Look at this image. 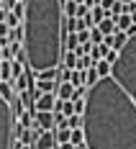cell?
<instances>
[{
  "instance_id": "obj_1",
  "label": "cell",
  "mask_w": 136,
  "mask_h": 149,
  "mask_svg": "<svg viewBox=\"0 0 136 149\" xmlns=\"http://www.w3.org/2000/svg\"><path fill=\"white\" fill-rule=\"evenodd\" d=\"M85 149H136V103L108 74L85 95Z\"/></svg>"
},
{
  "instance_id": "obj_2",
  "label": "cell",
  "mask_w": 136,
  "mask_h": 149,
  "mask_svg": "<svg viewBox=\"0 0 136 149\" xmlns=\"http://www.w3.org/2000/svg\"><path fill=\"white\" fill-rule=\"evenodd\" d=\"M21 18L26 67L41 72L59 67L64 54V10L62 0H26Z\"/></svg>"
},
{
  "instance_id": "obj_3",
  "label": "cell",
  "mask_w": 136,
  "mask_h": 149,
  "mask_svg": "<svg viewBox=\"0 0 136 149\" xmlns=\"http://www.w3.org/2000/svg\"><path fill=\"white\" fill-rule=\"evenodd\" d=\"M110 77L123 88V93L136 103V33L126 39L118 49V57L110 64Z\"/></svg>"
},
{
  "instance_id": "obj_4",
  "label": "cell",
  "mask_w": 136,
  "mask_h": 149,
  "mask_svg": "<svg viewBox=\"0 0 136 149\" xmlns=\"http://www.w3.org/2000/svg\"><path fill=\"white\" fill-rule=\"evenodd\" d=\"M15 139V113L13 105L0 98V149H10Z\"/></svg>"
},
{
  "instance_id": "obj_5",
  "label": "cell",
  "mask_w": 136,
  "mask_h": 149,
  "mask_svg": "<svg viewBox=\"0 0 136 149\" xmlns=\"http://www.w3.org/2000/svg\"><path fill=\"white\" fill-rule=\"evenodd\" d=\"M54 103H57V95H51V93H36L31 108L33 111H54Z\"/></svg>"
},
{
  "instance_id": "obj_6",
  "label": "cell",
  "mask_w": 136,
  "mask_h": 149,
  "mask_svg": "<svg viewBox=\"0 0 136 149\" xmlns=\"http://www.w3.org/2000/svg\"><path fill=\"white\" fill-rule=\"evenodd\" d=\"M54 147H57L54 131H41V134L36 136V141H33V149H54Z\"/></svg>"
},
{
  "instance_id": "obj_7",
  "label": "cell",
  "mask_w": 136,
  "mask_h": 149,
  "mask_svg": "<svg viewBox=\"0 0 136 149\" xmlns=\"http://www.w3.org/2000/svg\"><path fill=\"white\" fill-rule=\"evenodd\" d=\"M54 95H57V100H72V95H75V85H72V82H59Z\"/></svg>"
},
{
  "instance_id": "obj_8",
  "label": "cell",
  "mask_w": 136,
  "mask_h": 149,
  "mask_svg": "<svg viewBox=\"0 0 136 149\" xmlns=\"http://www.w3.org/2000/svg\"><path fill=\"white\" fill-rule=\"evenodd\" d=\"M54 141L57 144H67L69 141V129H67V121L59 123V126H54Z\"/></svg>"
},
{
  "instance_id": "obj_9",
  "label": "cell",
  "mask_w": 136,
  "mask_h": 149,
  "mask_svg": "<svg viewBox=\"0 0 136 149\" xmlns=\"http://www.w3.org/2000/svg\"><path fill=\"white\" fill-rule=\"evenodd\" d=\"M95 29L100 31L103 36H113V33L118 31V29H116V21H113V18H103V21H100V23H98Z\"/></svg>"
},
{
  "instance_id": "obj_10",
  "label": "cell",
  "mask_w": 136,
  "mask_h": 149,
  "mask_svg": "<svg viewBox=\"0 0 136 149\" xmlns=\"http://www.w3.org/2000/svg\"><path fill=\"white\" fill-rule=\"evenodd\" d=\"M57 80H36V93H57Z\"/></svg>"
},
{
  "instance_id": "obj_11",
  "label": "cell",
  "mask_w": 136,
  "mask_h": 149,
  "mask_svg": "<svg viewBox=\"0 0 136 149\" xmlns=\"http://www.w3.org/2000/svg\"><path fill=\"white\" fill-rule=\"evenodd\" d=\"M59 72L62 67H51V70H41V72H33V74H36V80H57L59 82Z\"/></svg>"
},
{
  "instance_id": "obj_12",
  "label": "cell",
  "mask_w": 136,
  "mask_h": 149,
  "mask_svg": "<svg viewBox=\"0 0 136 149\" xmlns=\"http://www.w3.org/2000/svg\"><path fill=\"white\" fill-rule=\"evenodd\" d=\"M0 98L13 103L15 100V90H13V82H0Z\"/></svg>"
},
{
  "instance_id": "obj_13",
  "label": "cell",
  "mask_w": 136,
  "mask_h": 149,
  "mask_svg": "<svg viewBox=\"0 0 136 149\" xmlns=\"http://www.w3.org/2000/svg\"><path fill=\"white\" fill-rule=\"evenodd\" d=\"M59 67H64V70H75V67H77V54H75V52H64Z\"/></svg>"
},
{
  "instance_id": "obj_14",
  "label": "cell",
  "mask_w": 136,
  "mask_h": 149,
  "mask_svg": "<svg viewBox=\"0 0 136 149\" xmlns=\"http://www.w3.org/2000/svg\"><path fill=\"white\" fill-rule=\"evenodd\" d=\"M113 21H116V29H118V31H126L128 26H134V21H131V15H128V13H121V15H116Z\"/></svg>"
},
{
  "instance_id": "obj_15",
  "label": "cell",
  "mask_w": 136,
  "mask_h": 149,
  "mask_svg": "<svg viewBox=\"0 0 136 149\" xmlns=\"http://www.w3.org/2000/svg\"><path fill=\"white\" fill-rule=\"evenodd\" d=\"M69 144L85 147V134H82V129H69Z\"/></svg>"
},
{
  "instance_id": "obj_16",
  "label": "cell",
  "mask_w": 136,
  "mask_h": 149,
  "mask_svg": "<svg viewBox=\"0 0 136 149\" xmlns=\"http://www.w3.org/2000/svg\"><path fill=\"white\" fill-rule=\"evenodd\" d=\"M82 80H85V88H92L100 77H98V72H95V67H90V70H82Z\"/></svg>"
},
{
  "instance_id": "obj_17",
  "label": "cell",
  "mask_w": 136,
  "mask_h": 149,
  "mask_svg": "<svg viewBox=\"0 0 136 149\" xmlns=\"http://www.w3.org/2000/svg\"><path fill=\"white\" fill-rule=\"evenodd\" d=\"M80 41H77V33H64V52H75Z\"/></svg>"
},
{
  "instance_id": "obj_18",
  "label": "cell",
  "mask_w": 136,
  "mask_h": 149,
  "mask_svg": "<svg viewBox=\"0 0 136 149\" xmlns=\"http://www.w3.org/2000/svg\"><path fill=\"white\" fill-rule=\"evenodd\" d=\"M90 18H92V23L98 26V23H100L103 18H108V15H105V10H103L100 5H92V8H90Z\"/></svg>"
},
{
  "instance_id": "obj_19",
  "label": "cell",
  "mask_w": 136,
  "mask_h": 149,
  "mask_svg": "<svg viewBox=\"0 0 136 149\" xmlns=\"http://www.w3.org/2000/svg\"><path fill=\"white\" fill-rule=\"evenodd\" d=\"M90 67H95V59H92L90 54H87V57H77V67L75 70L82 72V70H90Z\"/></svg>"
},
{
  "instance_id": "obj_20",
  "label": "cell",
  "mask_w": 136,
  "mask_h": 149,
  "mask_svg": "<svg viewBox=\"0 0 136 149\" xmlns=\"http://www.w3.org/2000/svg\"><path fill=\"white\" fill-rule=\"evenodd\" d=\"M95 72H98V77H108L110 74V64L105 59H98L95 62Z\"/></svg>"
},
{
  "instance_id": "obj_21",
  "label": "cell",
  "mask_w": 136,
  "mask_h": 149,
  "mask_svg": "<svg viewBox=\"0 0 136 149\" xmlns=\"http://www.w3.org/2000/svg\"><path fill=\"white\" fill-rule=\"evenodd\" d=\"M62 10H64V18H75V13H77V3H75V0H67V3H62Z\"/></svg>"
},
{
  "instance_id": "obj_22",
  "label": "cell",
  "mask_w": 136,
  "mask_h": 149,
  "mask_svg": "<svg viewBox=\"0 0 136 149\" xmlns=\"http://www.w3.org/2000/svg\"><path fill=\"white\" fill-rule=\"evenodd\" d=\"M10 62H0V82H10Z\"/></svg>"
},
{
  "instance_id": "obj_23",
  "label": "cell",
  "mask_w": 136,
  "mask_h": 149,
  "mask_svg": "<svg viewBox=\"0 0 136 149\" xmlns=\"http://www.w3.org/2000/svg\"><path fill=\"white\" fill-rule=\"evenodd\" d=\"M126 39H128V36H126V31H116V33H113V49L118 52V49L126 44Z\"/></svg>"
},
{
  "instance_id": "obj_24",
  "label": "cell",
  "mask_w": 136,
  "mask_h": 149,
  "mask_svg": "<svg viewBox=\"0 0 136 149\" xmlns=\"http://www.w3.org/2000/svg\"><path fill=\"white\" fill-rule=\"evenodd\" d=\"M23 67H26V64H21V62H10V80H15V77H21V74L26 72V70H23Z\"/></svg>"
},
{
  "instance_id": "obj_25",
  "label": "cell",
  "mask_w": 136,
  "mask_h": 149,
  "mask_svg": "<svg viewBox=\"0 0 136 149\" xmlns=\"http://www.w3.org/2000/svg\"><path fill=\"white\" fill-rule=\"evenodd\" d=\"M5 26H8V29H15V26H21V18H18L15 13H10V10H8V15H5Z\"/></svg>"
},
{
  "instance_id": "obj_26",
  "label": "cell",
  "mask_w": 136,
  "mask_h": 149,
  "mask_svg": "<svg viewBox=\"0 0 136 149\" xmlns=\"http://www.w3.org/2000/svg\"><path fill=\"white\" fill-rule=\"evenodd\" d=\"M67 129H82V116H69L67 118Z\"/></svg>"
},
{
  "instance_id": "obj_27",
  "label": "cell",
  "mask_w": 136,
  "mask_h": 149,
  "mask_svg": "<svg viewBox=\"0 0 136 149\" xmlns=\"http://www.w3.org/2000/svg\"><path fill=\"white\" fill-rule=\"evenodd\" d=\"M8 39H10V41H23V31H21V26H15V29L8 31Z\"/></svg>"
},
{
  "instance_id": "obj_28",
  "label": "cell",
  "mask_w": 136,
  "mask_h": 149,
  "mask_svg": "<svg viewBox=\"0 0 136 149\" xmlns=\"http://www.w3.org/2000/svg\"><path fill=\"white\" fill-rule=\"evenodd\" d=\"M90 41L92 44H103V33H100L98 29H90Z\"/></svg>"
},
{
  "instance_id": "obj_29",
  "label": "cell",
  "mask_w": 136,
  "mask_h": 149,
  "mask_svg": "<svg viewBox=\"0 0 136 149\" xmlns=\"http://www.w3.org/2000/svg\"><path fill=\"white\" fill-rule=\"evenodd\" d=\"M116 57H118V52H116V49H108L105 54H103V59H105L108 64H113V62H116Z\"/></svg>"
},
{
  "instance_id": "obj_30",
  "label": "cell",
  "mask_w": 136,
  "mask_h": 149,
  "mask_svg": "<svg viewBox=\"0 0 136 149\" xmlns=\"http://www.w3.org/2000/svg\"><path fill=\"white\" fill-rule=\"evenodd\" d=\"M23 10H26V5H23V3H15L13 8H10V13H15L18 18H23Z\"/></svg>"
},
{
  "instance_id": "obj_31",
  "label": "cell",
  "mask_w": 136,
  "mask_h": 149,
  "mask_svg": "<svg viewBox=\"0 0 136 149\" xmlns=\"http://www.w3.org/2000/svg\"><path fill=\"white\" fill-rule=\"evenodd\" d=\"M8 31H10V29H8L5 23H0V39H8Z\"/></svg>"
},
{
  "instance_id": "obj_32",
  "label": "cell",
  "mask_w": 136,
  "mask_h": 149,
  "mask_svg": "<svg viewBox=\"0 0 136 149\" xmlns=\"http://www.w3.org/2000/svg\"><path fill=\"white\" fill-rule=\"evenodd\" d=\"M5 15H8V10H5V8H0V23H5Z\"/></svg>"
},
{
  "instance_id": "obj_33",
  "label": "cell",
  "mask_w": 136,
  "mask_h": 149,
  "mask_svg": "<svg viewBox=\"0 0 136 149\" xmlns=\"http://www.w3.org/2000/svg\"><path fill=\"white\" fill-rule=\"evenodd\" d=\"M128 15H131V21H134V23H136V8H134V10H131V13H128Z\"/></svg>"
},
{
  "instance_id": "obj_34",
  "label": "cell",
  "mask_w": 136,
  "mask_h": 149,
  "mask_svg": "<svg viewBox=\"0 0 136 149\" xmlns=\"http://www.w3.org/2000/svg\"><path fill=\"white\" fill-rule=\"evenodd\" d=\"M118 3H121V5H128V3H134V0H118Z\"/></svg>"
},
{
  "instance_id": "obj_35",
  "label": "cell",
  "mask_w": 136,
  "mask_h": 149,
  "mask_svg": "<svg viewBox=\"0 0 136 149\" xmlns=\"http://www.w3.org/2000/svg\"><path fill=\"white\" fill-rule=\"evenodd\" d=\"M15 3H26V0H15Z\"/></svg>"
},
{
  "instance_id": "obj_36",
  "label": "cell",
  "mask_w": 136,
  "mask_h": 149,
  "mask_svg": "<svg viewBox=\"0 0 136 149\" xmlns=\"http://www.w3.org/2000/svg\"><path fill=\"white\" fill-rule=\"evenodd\" d=\"M23 149H33V147H23Z\"/></svg>"
},
{
  "instance_id": "obj_37",
  "label": "cell",
  "mask_w": 136,
  "mask_h": 149,
  "mask_svg": "<svg viewBox=\"0 0 136 149\" xmlns=\"http://www.w3.org/2000/svg\"><path fill=\"white\" fill-rule=\"evenodd\" d=\"M0 8H3V0H0Z\"/></svg>"
},
{
  "instance_id": "obj_38",
  "label": "cell",
  "mask_w": 136,
  "mask_h": 149,
  "mask_svg": "<svg viewBox=\"0 0 136 149\" xmlns=\"http://www.w3.org/2000/svg\"><path fill=\"white\" fill-rule=\"evenodd\" d=\"M134 3H136V0H134Z\"/></svg>"
},
{
  "instance_id": "obj_39",
  "label": "cell",
  "mask_w": 136,
  "mask_h": 149,
  "mask_svg": "<svg viewBox=\"0 0 136 149\" xmlns=\"http://www.w3.org/2000/svg\"><path fill=\"white\" fill-rule=\"evenodd\" d=\"M0 62H3V59H0Z\"/></svg>"
}]
</instances>
